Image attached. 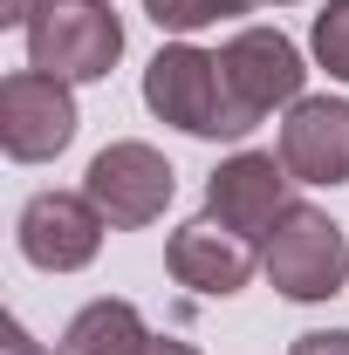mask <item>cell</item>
Returning a JSON list of instances; mask_svg holds the SVG:
<instances>
[{
	"label": "cell",
	"instance_id": "obj_1",
	"mask_svg": "<svg viewBox=\"0 0 349 355\" xmlns=\"http://www.w3.org/2000/svg\"><path fill=\"white\" fill-rule=\"evenodd\" d=\"M302 48L281 28H240L219 48V137H247L267 110L302 103Z\"/></svg>",
	"mask_w": 349,
	"mask_h": 355
},
{
	"label": "cell",
	"instance_id": "obj_2",
	"mask_svg": "<svg viewBox=\"0 0 349 355\" xmlns=\"http://www.w3.org/2000/svg\"><path fill=\"white\" fill-rule=\"evenodd\" d=\"M124 55V21L110 0H42L28 21V69L55 83H103Z\"/></svg>",
	"mask_w": 349,
	"mask_h": 355
},
{
	"label": "cell",
	"instance_id": "obj_3",
	"mask_svg": "<svg viewBox=\"0 0 349 355\" xmlns=\"http://www.w3.org/2000/svg\"><path fill=\"white\" fill-rule=\"evenodd\" d=\"M261 266L288 301H329V294H343V280H349V239H343V225L329 219V212L288 205L281 225L267 232V260Z\"/></svg>",
	"mask_w": 349,
	"mask_h": 355
},
{
	"label": "cell",
	"instance_id": "obj_4",
	"mask_svg": "<svg viewBox=\"0 0 349 355\" xmlns=\"http://www.w3.org/2000/svg\"><path fill=\"white\" fill-rule=\"evenodd\" d=\"M83 191L96 198V212H103L110 225L137 232V225H158V219H165V205H172V191H178V171L165 164V150L124 137V144H103V150L89 157Z\"/></svg>",
	"mask_w": 349,
	"mask_h": 355
},
{
	"label": "cell",
	"instance_id": "obj_5",
	"mask_svg": "<svg viewBox=\"0 0 349 355\" xmlns=\"http://www.w3.org/2000/svg\"><path fill=\"white\" fill-rule=\"evenodd\" d=\"M76 96L69 83H55L42 69H14L0 83V150L14 164H48L76 144Z\"/></svg>",
	"mask_w": 349,
	"mask_h": 355
},
{
	"label": "cell",
	"instance_id": "obj_6",
	"mask_svg": "<svg viewBox=\"0 0 349 355\" xmlns=\"http://www.w3.org/2000/svg\"><path fill=\"white\" fill-rule=\"evenodd\" d=\"M288 164H281V150H240V157H226L213 178H206V212H213L226 232H240V239H267L281 212L295 205L288 198Z\"/></svg>",
	"mask_w": 349,
	"mask_h": 355
},
{
	"label": "cell",
	"instance_id": "obj_7",
	"mask_svg": "<svg viewBox=\"0 0 349 355\" xmlns=\"http://www.w3.org/2000/svg\"><path fill=\"white\" fill-rule=\"evenodd\" d=\"M103 232H110V219L96 212L89 191H35L21 205V253H28V266H42V273H76V266H89L103 253Z\"/></svg>",
	"mask_w": 349,
	"mask_h": 355
},
{
	"label": "cell",
	"instance_id": "obj_8",
	"mask_svg": "<svg viewBox=\"0 0 349 355\" xmlns=\"http://www.w3.org/2000/svg\"><path fill=\"white\" fill-rule=\"evenodd\" d=\"M144 103L151 116L178 123L185 137H219V55L192 42H172L144 69Z\"/></svg>",
	"mask_w": 349,
	"mask_h": 355
},
{
	"label": "cell",
	"instance_id": "obj_9",
	"mask_svg": "<svg viewBox=\"0 0 349 355\" xmlns=\"http://www.w3.org/2000/svg\"><path fill=\"white\" fill-rule=\"evenodd\" d=\"M281 164L295 184H349V103L302 96L281 123Z\"/></svg>",
	"mask_w": 349,
	"mask_h": 355
},
{
	"label": "cell",
	"instance_id": "obj_10",
	"mask_svg": "<svg viewBox=\"0 0 349 355\" xmlns=\"http://www.w3.org/2000/svg\"><path fill=\"white\" fill-rule=\"evenodd\" d=\"M165 266H172L178 287H192V294H240L247 280H254V239H240V232H226V225L206 212V219L178 225L172 239H165Z\"/></svg>",
	"mask_w": 349,
	"mask_h": 355
},
{
	"label": "cell",
	"instance_id": "obj_11",
	"mask_svg": "<svg viewBox=\"0 0 349 355\" xmlns=\"http://www.w3.org/2000/svg\"><path fill=\"white\" fill-rule=\"evenodd\" d=\"M144 342H151V328H144V314L131 301H89L62 328L55 355H144Z\"/></svg>",
	"mask_w": 349,
	"mask_h": 355
},
{
	"label": "cell",
	"instance_id": "obj_12",
	"mask_svg": "<svg viewBox=\"0 0 349 355\" xmlns=\"http://www.w3.org/2000/svg\"><path fill=\"white\" fill-rule=\"evenodd\" d=\"M247 7H261V0H144V14H151L158 28H172V35H199V28L233 21V14H247Z\"/></svg>",
	"mask_w": 349,
	"mask_h": 355
},
{
	"label": "cell",
	"instance_id": "obj_13",
	"mask_svg": "<svg viewBox=\"0 0 349 355\" xmlns=\"http://www.w3.org/2000/svg\"><path fill=\"white\" fill-rule=\"evenodd\" d=\"M308 48H315V62H322L336 83H349V0H329V7L315 14Z\"/></svg>",
	"mask_w": 349,
	"mask_h": 355
},
{
	"label": "cell",
	"instance_id": "obj_14",
	"mask_svg": "<svg viewBox=\"0 0 349 355\" xmlns=\"http://www.w3.org/2000/svg\"><path fill=\"white\" fill-rule=\"evenodd\" d=\"M288 355H349V328H308V335H295Z\"/></svg>",
	"mask_w": 349,
	"mask_h": 355
},
{
	"label": "cell",
	"instance_id": "obj_15",
	"mask_svg": "<svg viewBox=\"0 0 349 355\" xmlns=\"http://www.w3.org/2000/svg\"><path fill=\"white\" fill-rule=\"evenodd\" d=\"M42 0H0V28H28Z\"/></svg>",
	"mask_w": 349,
	"mask_h": 355
},
{
	"label": "cell",
	"instance_id": "obj_16",
	"mask_svg": "<svg viewBox=\"0 0 349 355\" xmlns=\"http://www.w3.org/2000/svg\"><path fill=\"white\" fill-rule=\"evenodd\" d=\"M144 355H199V349H192V342H178V335H151Z\"/></svg>",
	"mask_w": 349,
	"mask_h": 355
},
{
	"label": "cell",
	"instance_id": "obj_17",
	"mask_svg": "<svg viewBox=\"0 0 349 355\" xmlns=\"http://www.w3.org/2000/svg\"><path fill=\"white\" fill-rule=\"evenodd\" d=\"M274 7H288V0H274Z\"/></svg>",
	"mask_w": 349,
	"mask_h": 355
}]
</instances>
